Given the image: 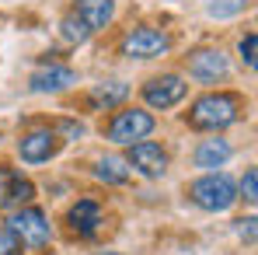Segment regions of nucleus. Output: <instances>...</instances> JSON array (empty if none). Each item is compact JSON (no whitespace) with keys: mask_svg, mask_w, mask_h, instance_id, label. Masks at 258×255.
<instances>
[{"mask_svg":"<svg viewBox=\"0 0 258 255\" xmlns=\"http://www.w3.org/2000/svg\"><path fill=\"white\" fill-rule=\"evenodd\" d=\"M67 224H70L74 234L94 238L98 227H101V207H98L94 199H77V203L70 207V213H67Z\"/></svg>","mask_w":258,"mask_h":255,"instance_id":"obj_11","label":"nucleus"},{"mask_svg":"<svg viewBox=\"0 0 258 255\" xmlns=\"http://www.w3.org/2000/svg\"><path fill=\"white\" fill-rule=\"evenodd\" d=\"M237 224H241V227H237V231H241V238L255 241V217H248V220H237Z\"/></svg>","mask_w":258,"mask_h":255,"instance_id":"obj_22","label":"nucleus"},{"mask_svg":"<svg viewBox=\"0 0 258 255\" xmlns=\"http://www.w3.org/2000/svg\"><path fill=\"white\" fill-rule=\"evenodd\" d=\"M74 14L84 21L91 32H98V28H105L115 18V0H77V11Z\"/></svg>","mask_w":258,"mask_h":255,"instance_id":"obj_13","label":"nucleus"},{"mask_svg":"<svg viewBox=\"0 0 258 255\" xmlns=\"http://www.w3.org/2000/svg\"><path fill=\"white\" fill-rule=\"evenodd\" d=\"M56 133L52 129H32L28 136H21V143H18V154H21V161H28V165H42L49 161L52 154H56Z\"/></svg>","mask_w":258,"mask_h":255,"instance_id":"obj_10","label":"nucleus"},{"mask_svg":"<svg viewBox=\"0 0 258 255\" xmlns=\"http://www.w3.org/2000/svg\"><path fill=\"white\" fill-rule=\"evenodd\" d=\"M258 35L255 32H251V35H248V39H241V60H244V63H248V67H251V70H255V63H258Z\"/></svg>","mask_w":258,"mask_h":255,"instance_id":"obj_19","label":"nucleus"},{"mask_svg":"<svg viewBox=\"0 0 258 255\" xmlns=\"http://www.w3.org/2000/svg\"><path fill=\"white\" fill-rule=\"evenodd\" d=\"M185 81L178 74H164V77H154L150 84L143 87V98L150 109H174L181 98H185Z\"/></svg>","mask_w":258,"mask_h":255,"instance_id":"obj_9","label":"nucleus"},{"mask_svg":"<svg viewBox=\"0 0 258 255\" xmlns=\"http://www.w3.org/2000/svg\"><path fill=\"white\" fill-rule=\"evenodd\" d=\"M59 39L67 45H84L87 39H91V28H87L77 14H67V18L59 21Z\"/></svg>","mask_w":258,"mask_h":255,"instance_id":"obj_17","label":"nucleus"},{"mask_svg":"<svg viewBox=\"0 0 258 255\" xmlns=\"http://www.w3.org/2000/svg\"><path fill=\"white\" fill-rule=\"evenodd\" d=\"M0 255H21V241L11 231H0Z\"/></svg>","mask_w":258,"mask_h":255,"instance_id":"obj_21","label":"nucleus"},{"mask_svg":"<svg viewBox=\"0 0 258 255\" xmlns=\"http://www.w3.org/2000/svg\"><path fill=\"white\" fill-rule=\"evenodd\" d=\"M227 158H230V143L227 140H203L196 147V154H192L196 168H220V165H227Z\"/></svg>","mask_w":258,"mask_h":255,"instance_id":"obj_15","label":"nucleus"},{"mask_svg":"<svg viewBox=\"0 0 258 255\" xmlns=\"http://www.w3.org/2000/svg\"><path fill=\"white\" fill-rule=\"evenodd\" d=\"M129 168H136L143 178H161L168 171V150L161 143H150V140H136L129 143V158H126Z\"/></svg>","mask_w":258,"mask_h":255,"instance_id":"obj_6","label":"nucleus"},{"mask_svg":"<svg viewBox=\"0 0 258 255\" xmlns=\"http://www.w3.org/2000/svg\"><path fill=\"white\" fill-rule=\"evenodd\" d=\"M32 196H35V185L21 171L0 165V210H18V207L32 203Z\"/></svg>","mask_w":258,"mask_h":255,"instance_id":"obj_7","label":"nucleus"},{"mask_svg":"<svg viewBox=\"0 0 258 255\" xmlns=\"http://www.w3.org/2000/svg\"><path fill=\"white\" fill-rule=\"evenodd\" d=\"M227 74H230V63L220 49H199V53L188 56V77H196L203 84H216Z\"/></svg>","mask_w":258,"mask_h":255,"instance_id":"obj_8","label":"nucleus"},{"mask_svg":"<svg viewBox=\"0 0 258 255\" xmlns=\"http://www.w3.org/2000/svg\"><path fill=\"white\" fill-rule=\"evenodd\" d=\"M63 133H67V136H84V126H81V123H63Z\"/></svg>","mask_w":258,"mask_h":255,"instance_id":"obj_23","label":"nucleus"},{"mask_svg":"<svg viewBox=\"0 0 258 255\" xmlns=\"http://www.w3.org/2000/svg\"><path fill=\"white\" fill-rule=\"evenodd\" d=\"M150 133H154V116L140 112V109H126V112H119L108 123V140L112 143H126V147L143 140V136H150Z\"/></svg>","mask_w":258,"mask_h":255,"instance_id":"obj_5","label":"nucleus"},{"mask_svg":"<svg viewBox=\"0 0 258 255\" xmlns=\"http://www.w3.org/2000/svg\"><path fill=\"white\" fill-rule=\"evenodd\" d=\"M188 196H192V203L203 207V210L223 213V210L234 207V199H237V185H234L230 175H223V171H210V175H203V178H196V182L188 185Z\"/></svg>","mask_w":258,"mask_h":255,"instance_id":"obj_2","label":"nucleus"},{"mask_svg":"<svg viewBox=\"0 0 258 255\" xmlns=\"http://www.w3.org/2000/svg\"><path fill=\"white\" fill-rule=\"evenodd\" d=\"M7 224H11L7 231H11L21 245H32V248H42V245H49V238H52L49 217H45L39 207H18Z\"/></svg>","mask_w":258,"mask_h":255,"instance_id":"obj_3","label":"nucleus"},{"mask_svg":"<svg viewBox=\"0 0 258 255\" xmlns=\"http://www.w3.org/2000/svg\"><path fill=\"white\" fill-rule=\"evenodd\" d=\"M241 192H244V199H248V203H255V199H258V171H255V168H248V171H244Z\"/></svg>","mask_w":258,"mask_h":255,"instance_id":"obj_20","label":"nucleus"},{"mask_svg":"<svg viewBox=\"0 0 258 255\" xmlns=\"http://www.w3.org/2000/svg\"><path fill=\"white\" fill-rule=\"evenodd\" d=\"M241 119V98L230 94V91H216V94H203L192 112H188V126L192 129H227Z\"/></svg>","mask_w":258,"mask_h":255,"instance_id":"obj_1","label":"nucleus"},{"mask_svg":"<svg viewBox=\"0 0 258 255\" xmlns=\"http://www.w3.org/2000/svg\"><path fill=\"white\" fill-rule=\"evenodd\" d=\"M244 7H248V0H210L206 4V14L216 18V21H227V18H237Z\"/></svg>","mask_w":258,"mask_h":255,"instance_id":"obj_18","label":"nucleus"},{"mask_svg":"<svg viewBox=\"0 0 258 255\" xmlns=\"http://www.w3.org/2000/svg\"><path fill=\"white\" fill-rule=\"evenodd\" d=\"M70 84H77V74L70 67H42V70L32 74V91H39V94L67 91Z\"/></svg>","mask_w":258,"mask_h":255,"instance_id":"obj_12","label":"nucleus"},{"mask_svg":"<svg viewBox=\"0 0 258 255\" xmlns=\"http://www.w3.org/2000/svg\"><path fill=\"white\" fill-rule=\"evenodd\" d=\"M129 165L126 158H115V154H105L101 161H98V168H94V175L105 182V185H122V182H129Z\"/></svg>","mask_w":258,"mask_h":255,"instance_id":"obj_16","label":"nucleus"},{"mask_svg":"<svg viewBox=\"0 0 258 255\" xmlns=\"http://www.w3.org/2000/svg\"><path fill=\"white\" fill-rule=\"evenodd\" d=\"M171 49V35L164 32V28H133L126 32V39H122V53L133 56V60H154V56H164Z\"/></svg>","mask_w":258,"mask_h":255,"instance_id":"obj_4","label":"nucleus"},{"mask_svg":"<svg viewBox=\"0 0 258 255\" xmlns=\"http://www.w3.org/2000/svg\"><path fill=\"white\" fill-rule=\"evenodd\" d=\"M126 98H129V87L122 84V81H108V84H94V87H91L87 105H91V109H98V112H108V109L122 105Z\"/></svg>","mask_w":258,"mask_h":255,"instance_id":"obj_14","label":"nucleus"}]
</instances>
